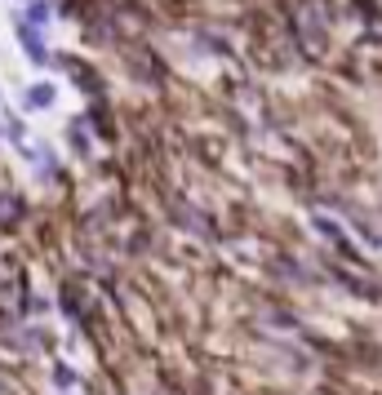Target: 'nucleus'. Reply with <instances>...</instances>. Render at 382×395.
<instances>
[{
  "mask_svg": "<svg viewBox=\"0 0 382 395\" xmlns=\"http://www.w3.org/2000/svg\"><path fill=\"white\" fill-rule=\"evenodd\" d=\"M18 36H22V49H27L31 63H45V58H49V54H45V40L27 27V22H18Z\"/></svg>",
  "mask_w": 382,
  "mask_h": 395,
  "instance_id": "nucleus-1",
  "label": "nucleus"
},
{
  "mask_svg": "<svg viewBox=\"0 0 382 395\" xmlns=\"http://www.w3.org/2000/svg\"><path fill=\"white\" fill-rule=\"evenodd\" d=\"M49 102H54V89H49V85L27 89V107H49Z\"/></svg>",
  "mask_w": 382,
  "mask_h": 395,
  "instance_id": "nucleus-2",
  "label": "nucleus"
},
{
  "mask_svg": "<svg viewBox=\"0 0 382 395\" xmlns=\"http://www.w3.org/2000/svg\"><path fill=\"white\" fill-rule=\"evenodd\" d=\"M31 22H49V5H31Z\"/></svg>",
  "mask_w": 382,
  "mask_h": 395,
  "instance_id": "nucleus-3",
  "label": "nucleus"
}]
</instances>
